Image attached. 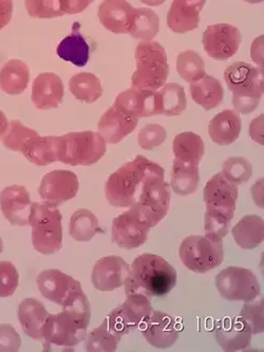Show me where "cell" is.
<instances>
[{"instance_id": "1", "label": "cell", "mask_w": 264, "mask_h": 352, "mask_svg": "<svg viewBox=\"0 0 264 352\" xmlns=\"http://www.w3.org/2000/svg\"><path fill=\"white\" fill-rule=\"evenodd\" d=\"M62 308V312L49 314L43 326L45 351H72L86 338L91 320L87 295L84 293Z\"/></svg>"}, {"instance_id": "2", "label": "cell", "mask_w": 264, "mask_h": 352, "mask_svg": "<svg viewBox=\"0 0 264 352\" xmlns=\"http://www.w3.org/2000/svg\"><path fill=\"white\" fill-rule=\"evenodd\" d=\"M178 281L175 267L163 257L144 253L129 265L124 287L125 294L142 293L148 298H163L171 292Z\"/></svg>"}, {"instance_id": "3", "label": "cell", "mask_w": 264, "mask_h": 352, "mask_svg": "<svg viewBox=\"0 0 264 352\" xmlns=\"http://www.w3.org/2000/svg\"><path fill=\"white\" fill-rule=\"evenodd\" d=\"M164 172L161 165L139 155L110 175L105 184V195L110 206L129 208L139 201L144 181L149 175Z\"/></svg>"}, {"instance_id": "4", "label": "cell", "mask_w": 264, "mask_h": 352, "mask_svg": "<svg viewBox=\"0 0 264 352\" xmlns=\"http://www.w3.org/2000/svg\"><path fill=\"white\" fill-rule=\"evenodd\" d=\"M224 80L232 94V105L240 115H250L257 109L263 96V70L248 63L230 65Z\"/></svg>"}, {"instance_id": "5", "label": "cell", "mask_w": 264, "mask_h": 352, "mask_svg": "<svg viewBox=\"0 0 264 352\" xmlns=\"http://www.w3.org/2000/svg\"><path fill=\"white\" fill-rule=\"evenodd\" d=\"M168 62L164 47L155 41H141L135 48V72L131 76L132 87L159 90L166 82Z\"/></svg>"}, {"instance_id": "6", "label": "cell", "mask_w": 264, "mask_h": 352, "mask_svg": "<svg viewBox=\"0 0 264 352\" xmlns=\"http://www.w3.org/2000/svg\"><path fill=\"white\" fill-rule=\"evenodd\" d=\"M157 226L147 206L137 202L112 221V241L126 250L137 249L147 241L149 232Z\"/></svg>"}, {"instance_id": "7", "label": "cell", "mask_w": 264, "mask_h": 352, "mask_svg": "<svg viewBox=\"0 0 264 352\" xmlns=\"http://www.w3.org/2000/svg\"><path fill=\"white\" fill-rule=\"evenodd\" d=\"M63 215L56 206L34 202L30 214L32 245L38 253L52 255L63 248Z\"/></svg>"}, {"instance_id": "8", "label": "cell", "mask_w": 264, "mask_h": 352, "mask_svg": "<svg viewBox=\"0 0 264 352\" xmlns=\"http://www.w3.org/2000/svg\"><path fill=\"white\" fill-rule=\"evenodd\" d=\"M183 265L195 273H208L223 263V238L212 234L190 235L179 247Z\"/></svg>"}, {"instance_id": "9", "label": "cell", "mask_w": 264, "mask_h": 352, "mask_svg": "<svg viewBox=\"0 0 264 352\" xmlns=\"http://www.w3.org/2000/svg\"><path fill=\"white\" fill-rule=\"evenodd\" d=\"M64 151L60 162L71 166H90L98 163L107 151V143L98 133L91 131L62 135Z\"/></svg>"}, {"instance_id": "10", "label": "cell", "mask_w": 264, "mask_h": 352, "mask_svg": "<svg viewBox=\"0 0 264 352\" xmlns=\"http://www.w3.org/2000/svg\"><path fill=\"white\" fill-rule=\"evenodd\" d=\"M214 283L220 296L230 302H250L261 293L257 277L245 267H226L217 274Z\"/></svg>"}, {"instance_id": "11", "label": "cell", "mask_w": 264, "mask_h": 352, "mask_svg": "<svg viewBox=\"0 0 264 352\" xmlns=\"http://www.w3.org/2000/svg\"><path fill=\"white\" fill-rule=\"evenodd\" d=\"M126 296L125 302L106 318L110 327L120 336H126L144 324L153 311L151 298L145 294L135 293Z\"/></svg>"}, {"instance_id": "12", "label": "cell", "mask_w": 264, "mask_h": 352, "mask_svg": "<svg viewBox=\"0 0 264 352\" xmlns=\"http://www.w3.org/2000/svg\"><path fill=\"white\" fill-rule=\"evenodd\" d=\"M36 283L43 298L60 307L85 293L80 281L56 269L41 271L37 275Z\"/></svg>"}, {"instance_id": "13", "label": "cell", "mask_w": 264, "mask_h": 352, "mask_svg": "<svg viewBox=\"0 0 264 352\" xmlns=\"http://www.w3.org/2000/svg\"><path fill=\"white\" fill-rule=\"evenodd\" d=\"M241 33L228 23H217L206 28L203 33L202 44L205 52L216 60H226L239 50Z\"/></svg>"}, {"instance_id": "14", "label": "cell", "mask_w": 264, "mask_h": 352, "mask_svg": "<svg viewBox=\"0 0 264 352\" xmlns=\"http://www.w3.org/2000/svg\"><path fill=\"white\" fill-rule=\"evenodd\" d=\"M80 188L76 174L67 170H56L43 176L39 186V196L45 202L58 206L76 198Z\"/></svg>"}, {"instance_id": "15", "label": "cell", "mask_w": 264, "mask_h": 352, "mask_svg": "<svg viewBox=\"0 0 264 352\" xmlns=\"http://www.w3.org/2000/svg\"><path fill=\"white\" fill-rule=\"evenodd\" d=\"M112 106L138 119L155 117L159 116V91L131 87L119 94Z\"/></svg>"}, {"instance_id": "16", "label": "cell", "mask_w": 264, "mask_h": 352, "mask_svg": "<svg viewBox=\"0 0 264 352\" xmlns=\"http://www.w3.org/2000/svg\"><path fill=\"white\" fill-rule=\"evenodd\" d=\"M170 200V186L165 181V172L149 175L144 181L138 202L151 210L157 224L166 217Z\"/></svg>"}, {"instance_id": "17", "label": "cell", "mask_w": 264, "mask_h": 352, "mask_svg": "<svg viewBox=\"0 0 264 352\" xmlns=\"http://www.w3.org/2000/svg\"><path fill=\"white\" fill-rule=\"evenodd\" d=\"M30 192L23 186H7L0 192V208L12 226H30Z\"/></svg>"}, {"instance_id": "18", "label": "cell", "mask_w": 264, "mask_h": 352, "mask_svg": "<svg viewBox=\"0 0 264 352\" xmlns=\"http://www.w3.org/2000/svg\"><path fill=\"white\" fill-rule=\"evenodd\" d=\"M238 195V186L228 181L222 173H218L205 184L203 200L206 208L222 210L234 216Z\"/></svg>"}, {"instance_id": "19", "label": "cell", "mask_w": 264, "mask_h": 352, "mask_svg": "<svg viewBox=\"0 0 264 352\" xmlns=\"http://www.w3.org/2000/svg\"><path fill=\"white\" fill-rule=\"evenodd\" d=\"M129 271V265L116 255L102 257L94 265L91 281L94 288L102 292H110L124 286Z\"/></svg>"}, {"instance_id": "20", "label": "cell", "mask_w": 264, "mask_h": 352, "mask_svg": "<svg viewBox=\"0 0 264 352\" xmlns=\"http://www.w3.org/2000/svg\"><path fill=\"white\" fill-rule=\"evenodd\" d=\"M144 324L142 334L153 347L167 349L178 341L179 330L173 316L153 310Z\"/></svg>"}, {"instance_id": "21", "label": "cell", "mask_w": 264, "mask_h": 352, "mask_svg": "<svg viewBox=\"0 0 264 352\" xmlns=\"http://www.w3.org/2000/svg\"><path fill=\"white\" fill-rule=\"evenodd\" d=\"M252 336L253 333L240 316L223 318L214 330L217 343L226 352L241 351L250 347Z\"/></svg>"}, {"instance_id": "22", "label": "cell", "mask_w": 264, "mask_h": 352, "mask_svg": "<svg viewBox=\"0 0 264 352\" xmlns=\"http://www.w3.org/2000/svg\"><path fill=\"white\" fill-rule=\"evenodd\" d=\"M135 11L127 0H104L98 7V16L110 32L129 34Z\"/></svg>"}, {"instance_id": "23", "label": "cell", "mask_w": 264, "mask_h": 352, "mask_svg": "<svg viewBox=\"0 0 264 352\" xmlns=\"http://www.w3.org/2000/svg\"><path fill=\"white\" fill-rule=\"evenodd\" d=\"M206 0H173L167 13V25L178 34L194 31L200 23V13Z\"/></svg>"}, {"instance_id": "24", "label": "cell", "mask_w": 264, "mask_h": 352, "mask_svg": "<svg viewBox=\"0 0 264 352\" xmlns=\"http://www.w3.org/2000/svg\"><path fill=\"white\" fill-rule=\"evenodd\" d=\"M138 118L130 117L121 110L111 106L100 117L98 133L105 139L107 144H118L130 133H133L139 124Z\"/></svg>"}, {"instance_id": "25", "label": "cell", "mask_w": 264, "mask_h": 352, "mask_svg": "<svg viewBox=\"0 0 264 352\" xmlns=\"http://www.w3.org/2000/svg\"><path fill=\"white\" fill-rule=\"evenodd\" d=\"M64 94L62 78L52 72H45L33 82L31 100L37 109H54L62 104Z\"/></svg>"}, {"instance_id": "26", "label": "cell", "mask_w": 264, "mask_h": 352, "mask_svg": "<svg viewBox=\"0 0 264 352\" xmlns=\"http://www.w3.org/2000/svg\"><path fill=\"white\" fill-rule=\"evenodd\" d=\"M64 151V141L62 137L46 135L31 139L23 146V156L37 166H48L55 162H60Z\"/></svg>"}, {"instance_id": "27", "label": "cell", "mask_w": 264, "mask_h": 352, "mask_svg": "<svg viewBox=\"0 0 264 352\" xmlns=\"http://www.w3.org/2000/svg\"><path fill=\"white\" fill-rule=\"evenodd\" d=\"M242 121L239 112L226 109L214 116L208 124V135L212 142L226 146L237 141L241 133Z\"/></svg>"}, {"instance_id": "28", "label": "cell", "mask_w": 264, "mask_h": 352, "mask_svg": "<svg viewBox=\"0 0 264 352\" xmlns=\"http://www.w3.org/2000/svg\"><path fill=\"white\" fill-rule=\"evenodd\" d=\"M48 316L46 307L34 298H25L19 304L17 316L25 336L31 339L43 340V326Z\"/></svg>"}, {"instance_id": "29", "label": "cell", "mask_w": 264, "mask_h": 352, "mask_svg": "<svg viewBox=\"0 0 264 352\" xmlns=\"http://www.w3.org/2000/svg\"><path fill=\"white\" fill-rule=\"evenodd\" d=\"M80 23L73 25L72 32L60 41L56 48L58 58L76 67H85L90 58V47L80 34Z\"/></svg>"}, {"instance_id": "30", "label": "cell", "mask_w": 264, "mask_h": 352, "mask_svg": "<svg viewBox=\"0 0 264 352\" xmlns=\"http://www.w3.org/2000/svg\"><path fill=\"white\" fill-rule=\"evenodd\" d=\"M234 241L241 249L253 250L259 247L264 239L263 218L246 215L232 229Z\"/></svg>"}, {"instance_id": "31", "label": "cell", "mask_w": 264, "mask_h": 352, "mask_svg": "<svg viewBox=\"0 0 264 352\" xmlns=\"http://www.w3.org/2000/svg\"><path fill=\"white\" fill-rule=\"evenodd\" d=\"M192 100L204 110H212L221 105L224 90L220 80L210 74L190 84Z\"/></svg>"}, {"instance_id": "32", "label": "cell", "mask_w": 264, "mask_h": 352, "mask_svg": "<svg viewBox=\"0 0 264 352\" xmlns=\"http://www.w3.org/2000/svg\"><path fill=\"white\" fill-rule=\"evenodd\" d=\"M30 80V70L21 60H11L0 69V89L10 96L21 94Z\"/></svg>"}, {"instance_id": "33", "label": "cell", "mask_w": 264, "mask_h": 352, "mask_svg": "<svg viewBox=\"0 0 264 352\" xmlns=\"http://www.w3.org/2000/svg\"><path fill=\"white\" fill-rule=\"evenodd\" d=\"M199 165L182 162L175 159L171 166L170 188L180 196L194 194L199 186Z\"/></svg>"}, {"instance_id": "34", "label": "cell", "mask_w": 264, "mask_h": 352, "mask_svg": "<svg viewBox=\"0 0 264 352\" xmlns=\"http://www.w3.org/2000/svg\"><path fill=\"white\" fill-rule=\"evenodd\" d=\"M175 159L190 164H200L204 156L205 146L202 138L192 131L175 135L173 143Z\"/></svg>"}, {"instance_id": "35", "label": "cell", "mask_w": 264, "mask_h": 352, "mask_svg": "<svg viewBox=\"0 0 264 352\" xmlns=\"http://www.w3.org/2000/svg\"><path fill=\"white\" fill-rule=\"evenodd\" d=\"M159 115L165 117L180 116L187 107L184 88L175 82H165L159 90Z\"/></svg>"}, {"instance_id": "36", "label": "cell", "mask_w": 264, "mask_h": 352, "mask_svg": "<svg viewBox=\"0 0 264 352\" xmlns=\"http://www.w3.org/2000/svg\"><path fill=\"white\" fill-rule=\"evenodd\" d=\"M69 89L78 101L92 104L102 96V82L94 74L82 72L69 80Z\"/></svg>"}, {"instance_id": "37", "label": "cell", "mask_w": 264, "mask_h": 352, "mask_svg": "<svg viewBox=\"0 0 264 352\" xmlns=\"http://www.w3.org/2000/svg\"><path fill=\"white\" fill-rule=\"evenodd\" d=\"M100 232L98 217L87 208H78L72 214L69 223V234L74 241L87 243Z\"/></svg>"}, {"instance_id": "38", "label": "cell", "mask_w": 264, "mask_h": 352, "mask_svg": "<svg viewBox=\"0 0 264 352\" xmlns=\"http://www.w3.org/2000/svg\"><path fill=\"white\" fill-rule=\"evenodd\" d=\"M122 336L110 327L107 318L85 338V350L88 352H113L118 349Z\"/></svg>"}, {"instance_id": "39", "label": "cell", "mask_w": 264, "mask_h": 352, "mask_svg": "<svg viewBox=\"0 0 264 352\" xmlns=\"http://www.w3.org/2000/svg\"><path fill=\"white\" fill-rule=\"evenodd\" d=\"M160 31V19L153 10L138 8L129 34L140 41H153Z\"/></svg>"}, {"instance_id": "40", "label": "cell", "mask_w": 264, "mask_h": 352, "mask_svg": "<svg viewBox=\"0 0 264 352\" xmlns=\"http://www.w3.org/2000/svg\"><path fill=\"white\" fill-rule=\"evenodd\" d=\"M177 72L181 78L192 84L206 74L205 63L198 53L192 50L181 52L177 58Z\"/></svg>"}, {"instance_id": "41", "label": "cell", "mask_w": 264, "mask_h": 352, "mask_svg": "<svg viewBox=\"0 0 264 352\" xmlns=\"http://www.w3.org/2000/svg\"><path fill=\"white\" fill-rule=\"evenodd\" d=\"M37 135H39V133L34 129L23 125L21 121L12 120L10 121L7 131L0 137V140L10 151L21 153L27 142Z\"/></svg>"}, {"instance_id": "42", "label": "cell", "mask_w": 264, "mask_h": 352, "mask_svg": "<svg viewBox=\"0 0 264 352\" xmlns=\"http://www.w3.org/2000/svg\"><path fill=\"white\" fill-rule=\"evenodd\" d=\"M222 175L236 186L248 182L253 175V165L244 157H230L224 161Z\"/></svg>"}, {"instance_id": "43", "label": "cell", "mask_w": 264, "mask_h": 352, "mask_svg": "<svg viewBox=\"0 0 264 352\" xmlns=\"http://www.w3.org/2000/svg\"><path fill=\"white\" fill-rule=\"evenodd\" d=\"M263 298L244 302L240 311V318L245 322L252 333L259 334L264 331Z\"/></svg>"}, {"instance_id": "44", "label": "cell", "mask_w": 264, "mask_h": 352, "mask_svg": "<svg viewBox=\"0 0 264 352\" xmlns=\"http://www.w3.org/2000/svg\"><path fill=\"white\" fill-rule=\"evenodd\" d=\"M234 216L222 210L206 208L204 214L205 234H212L224 238L230 232Z\"/></svg>"}, {"instance_id": "45", "label": "cell", "mask_w": 264, "mask_h": 352, "mask_svg": "<svg viewBox=\"0 0 264 352\" xmlns=\"http://www.w3.org/2000/svg\"><path fill=\"white\" fill-rule=\"evenodd\" d=\"M25 6L32 19H56L65 15L60 0H25Z\"/></svg>"}, {"instance_id": "46", "label": "cell", "mask_w": 264, "mask_h": 352, "mask_svg": "<svg viewBox=\"0 0 264 352\" xmlns=\"http://www.w3.org/2000/svg\"><path fill=\"white\" fill-rule=\"evenodd\" d=\"M167 138L166 129L160 124H147L138 135V143L144 151H153L161 146Z\"/></svg>"}, {"instance_id": "47", "label": "cell", "mask_w": 264, "mask_h": 352, "mask_svg": "<svg viewBox=\"0 0 264 352\" xmlns=\"http://www.w3.org/2000/svg\"><path fill=\"white\" fill-rule=\"evenodd\" d=\"M19 274L10 261H0V298H10L19 288Z\"/></svg>"}, {"instance_id": "48", "label": "cell", "mask_w": 264, "mask_h": 352, "mask_svg": "<svg viewBox=\"0 0 264 352\" xmlns=\"http://www.w3.org/2000/svg\"><path fill=\"white\" fill-rule=\"evenodd\" d=\"M21 347V338L15 328L9 324L0 325V352L19 351Z\"/></svg>"}, {"instance_id": "49", "label": "cell", "mask_w": 264, "mask_h": 352, "mask_svg": "<svg viewBox=\"0 0 264 352\" xmlns=\"http://www.w3.org/2000/svg\"><path fill=\"white\" fill-rule=\"evenodd\" d=\"M60 8L65 14L73 15V14L82 13L94 3V0H60Z\"/></svg>"}, {"instance_id": "50", "label": "cell", "mask_w": 264, "mask_h": 352, "mask_svg": "<svg viewBox=\"0 0 264 352\" xmlns=\"http://www.w3.org/2000/svg\"><path fill=\"white\" fill-rule=\"evenodd\" d=\"M263 118V115H260L259 117L254 119L250 124V129H248L251 139L259 145L264 144Z\"/></svg>"}, {"instance_id": "51", "label": "cell", "mask_w": 264, "mask_h": 352, "mask_svg": "<svg viewBox=\"0 0 264 352\" xmlns=\"http://www.w3.org/2000/svg\"><path fill=\"white\" fill-rule=\"evenodd\" d=\"M263 41L264 36L263 35H260L258 36L255 41L252 43L251 46V58L252 60L255 63L256 66L258 68L262 69L263 70V62H264V56H263Z\"/></svg>"}, {"instance_id": "52", "label": "cell", "mask_w": 264, "mask_h": 352, "mask_svg": "<svg viewBox=\"0 0 264 352\" xmlns=\"http://www.w3.org/2000/svg\"><path fill=\"white\" fill-rule=\"evenodd\" d=\"M13 14V1L12 0H0V30L7 27L11 21Z\"/></svg>"}, {"instance_id": "53", "label": "cell", "mask_w": 264, "mask_h": 352, "mask_svg": "<svg viewBox=\"0 0 264 352\" xmlns=\"http://www.w3.org/2000/svg\"><path fill=\"white\" fill-rule=\"evenodd\" d=\"M263 184V178H259L251 188L252 198H253L254 202H255L256 206L261 208H263L264 206Z\"/></svg>"}, {"instance_id": "54", "label": "cell", "mask_w": 264, "mask_h": 352, "mask_svg": "<svg viewBox=\"0 0 264 352\" xmlns=\"http://www.w3.org/2000/svg\"><path fill=\"white\" fill-rule=\"evenodd\" d=\"M9 123V120L6 117L5 113L0 110V137H1V135L6 133V131H7Z\"/></svg>"}, {"instance_id": "55", "label": "cell", "mask_w": 264, "mask_h": 352, "mask_svg": "<svg viewBox=\"0 0 264 352\" xmlns=\"http://www.w3.org/2000/svg\"><path fill=\"white\" fill-rule=\"evenodd\" d=\"M166 0H141V3L144 5L149 6V7H157V6L163 5Z\"/></svg>"}, {"instance_id": "56", "label": "cell", "mask_w": 264, "mask_h": 352, "mask_svg": "<svg viewBox=\"0 0 264 352\" xmlns=\"http://www.w3.org/2000/svg\"><path fill=\"white\" fill-rule=\"evenodd\" d=\"M245 3H263V0H243Z\"/></svg>"}, {"instance_id": "57", "label": "cell", "mask_w": 264, "mask_h": 352, "mask_svg": "<svg viewBox=\"0 0 264 352\" xmlns=\"http://www.w3.org/2000/svg\"><path fill=\"white\" fill-rule=\"evenodd\" d=\"M3 239H1V238H0V254H1V253H3Z\"/></svg>"}]
</instances>
